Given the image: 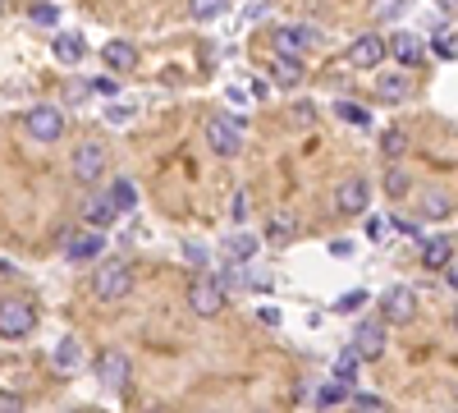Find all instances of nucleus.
Segmentation results:
<instances>
[{
    "label": "nucleus",
    "mask_w": 458,
    "mask_h": 413,
    "mask_svg": "<svg viewBox=\"0 0 458 413\" xmlns=\"http://www.w3.org/2000/svg\"><path fill=\"white\" fill-rule=\"evenodd\" d=\"M445 262H454V239H449V235H440V239H427V244H422V267L440 271Z\"/></svg>",
    "instance_id": "obj_20"
},
{
    "label": "nucleus",
    "mask_w": 458,
    "mask_h": 413,
    "mask_svg": "<svg viewBox=\"0 0 458 413\" xmlns=\"http://www.w3.org/2000/svg\"><path fill=\"white\" fill-rule=\"evenodd\" d=\"M344 60H349L353 69H376L380 60H386V37L380 32H362L349 42V51H344Z\"/></svg>",
    "instance_id": "obj_9"
},
{
    "label": "nucleus",
    "mask_w": 458,
    "mask_h": 413,
    "mask_svg": "<svg viewBox=\"0 0 458 413\" xmlns=\"http://www.w3.org/2000/svg\"><path fill=\"white\" fill-rule=\"evenodd\" d=\"M51 47H55V60H60V65H79V60L88 56V47H83L79 32H60Z\"/></svg>",
    "instance_id": "obj_22"
},
{
    "label": "nucleus",
    "mask_w": 458,
    "mask_h": 413,
    "mask_svg": "<svg viewBox=\"0 0 458 413\" xmlns=\"http://www.w3.org/2000/svg\"><path fill=\"white\" fill-rule=\"evenodd\" d=\"M101 235H73L69 239V248H64V257L69 262H92V257H101Z\"/></svg>",
    "instance_id": "obj_23"
},
{
    "label": "nucleus",
    "mask_w": 458,
    "mask_h": 413,
    "mask_svg": "<svg viewBox=\"0 0 458 413\" xmlns=\"http://www.w3.org/2000/svg\"><path fill=\"white\" fill-rule=\"evenodd\" d=\"M386 56H394L399 69H417V65H422V37H412V32L386 37Z\"/></svg>",
    "instance_id": "obj_13"
},
{
    "label": "nucleus",
    "mask_w": 458,
    "mask_h": 413,
    "mask_svg": "<svg viewBox=\"0 0 458 413\" xmlns=\"http://www.w3.org/2000/svg\"><path fill=\"white\" fill-rule=\"evenodd\" d=\"M367 298H371L367 289H349V294H344L335 308H339V313H362V308H367Z\"/></svg>",
    "instance_id": "obj_35"
},
{
    "label": "nucleus",
    "mask_w": 458,
    "mask_h": 413,
    "mask_svg": "<svg viewBox=\"0 0 458 413\" xmlns=\"http://www.w3.org/2000/svg\"><path fill=\"white\" fill-rule=\"evenodd\" d=\"M220 289L225 294H234V289H243V285H252V276H248V262H220Z\"/></svg>",
    "instance_id": "obj_24"
},
{
    "label": "nucleus",
    "mask_w": 458,
    "mask_h": 413,
    "mask_svg": "<svg viewBox=\"0 0 458 413\" xmlns=\"http://www.w3.org/2000/svg\"><path fill=\"white\" fill-rule=\"evenodd\" d=\"M23 129L37 142H60L64 138V110L60 106H32V110H23Z\"/></svg>",
    "instance_id": "obj_5"
},
{
    "label": "nucleus",
    "mask_w": 458,
    "mask_h": 413,
    "mask_svg": "<svg viewBox=\"0 0 458 413\" xmlns=\"http://www.w3.org/2000/svg\"><path fill=\"white\" fill-rule=\"evenodd\" d=\"M69 170H73V179H79V184H97L106 175V142H97V138L79 142V152H73Z\"/></svg>",
    "instance_id": "obj_7"
},
{
    "label": "nucleus",
    "mask_w": 458,
    "mask_h": 413,
    "mask_svg": "<svg viewBox=\"0 0 458 413\" xmlns=\"http://www.w3.org/2000/svg\"><path fill=\"white\" fill-rule=\"evenodd\" d=\"M408 92H412L408 69H394V73H380V79H376V97L380 101H403Z\"/></svg>",
    "instance_id": "obj_18"
},
{
    "label": "nucleus",
    "mask_w": 458,
    "mask_h": 413,
    "mask_svg": "<svg viewBox=\"0 0 458 413\" xmlns=\"http://www.w3.org/2000/svg\"><path fill=\"white\" fill-rule=\"evenodd\" d=\"M431 51H436L440 60H454V28H436V37H431Z\"/></svg>",
    "instance_id": "obj_34"
},
{
    "label": "nucleus",
    "mask_w": 458,
    "mask_h": 413,
    "mask_svg": "<svg viewBox=\"0 0 458 413\" xmlns=\"http://www.w3.org/2000/svg\"><path fill=\"white\" fill-rule=\"evenodd\" d=\"M335 207L344 216H367L371 211V184L367 179H344L335 189Z\"/></svg>",
    "instance_id": "obj_10"
},
{
    "label": "nucleus",
    "mask_w": 458,
    "mask_h": 413,
    "mask_svg": "<svg viewBox=\"0 0 458 413\" xmlns=\"http://www.w3.org/2000/svg\"><path fill=\"white\" fill-rule=\"evenodd\" d=\"M229 10V0H188V14H193L198 23H211Z\"/></svg>",
    "instance_id": "obj_28"
},
{
    "label": "nucleus",
    "mask_w": 458,
    "mask_h": 413,
    "mask_svg": "<svg viewBox=\"0 0 458 413\" xmlns=\"http://www.w3.org/2000/svg\"><path fill=\"white\" fill-rule=\"evenodd\" d=\"M101 60H106L110 73H129V69H138V47L133 42H106Z\"/></svg>",
    "instance_id": "obj_16"
},
{
    "label": "nucleus",
    "mask_w": 458,
    "mask_h": 413,
    "mask_svg": "<svg viewBox=\"0 0 458 413\" xmlns=\"http://www.w3.org/2000/svg\"><path fill=\"white\" fill-rule=\"evenodd\" d=\"M234 216H239V220L248 216V194H239V198H234Z\"/></svg>",
    "instance_id": "obj_46"
},
{
    "label": "nucleus",
    "mask_w": 458,
    "mask_h": 413,
    "mask_svg": "<svg viewBox=\"0 0 458 413\" xmlns=\"http://www.w3.org/2000/svg\"><path fill=\"white\" fill-rule=\"evenodd\" d=\"M133 116H138V110H133L129 101H124V106H106V125H129Z\"/></svg>",
    "instance_id": "obj_36"
},
{
    "label": "nucleus",
    "mask_w": 458,
    "mask_h": 413,
    "mask_svg": "<svg viewBox=\"0 0 458 413\" xmlns=\"http://www.w3.org/2000/svg\"><path fill=\"white\" fill-rule=\"evenodd\" d=\"M225 304H229V294L220 289L216 276H198L188 285V308H193V317H220Z\"/></svg>",
    "instance_id": "obj_4"
},
{
    "label": "nucleus",
    "mask_w": 458,
    "mask_h": 413,
    "mask_svg": "<svg viewBox=\"0 0 458 413\" xmlns=\"http://www.w3.org/2000/svg\"><path fill=\"white\" fill-rule=\"evenodd\" d=\"M330 253H335V257H349V253H353V244H349V239H335V244H330Z\"/></svg>",
    "instance_id": "obj_45"
},
{
    "label": "nucleus",
    "mask_w": 458,
    "mask_h": 413,
    "mask_svg": "<svg viewBox=\"0 0 458 413\" xmlns=\"http://www.w3.org/2000/svg\"><path fill=\"white\" fill-rule=\"evenodd\" d=\"M422 216H427V220H449V216H454L449 189H427V194H422Z\"/></svg>",
    "instance_id": "obj_21"
},
{
    "label": "nucleus",
    "mask_w": 458,
    "mask_h": 413,
    "mask_svg": "<svg viewBox=\"0 0 458 413\" xmlns=\"http://www.w3.org/2000/svg\"><path fill=\"white\" fill-rule=\"evenodd\" d=\"M358 363H362V358H358L353 349H344V354L335 358V377H339L344 386H353V382H358Z\"/></svg>",
    "instance_id": "obj_30"
},
{
    "label": "nucleus",
    "mask_w": 458,
    "mask_h": 413,
    "mask_svg": "<svg viewBox=\"0 0 458 413\" xmlns=\"http://www.w3.org/2000/svg\"><path fill=\"white\" fill-rule=\"evenodd\" d=\"M271 79H276V88H289V92H293L302 79H308V69H302V60H298V56H276Z\"/></svg>",
    "instance_id": "obj_17"
},
{
    "label": "nucleus",
    "mask_w": 458,
    "mask_h": 413,
    "mask_svg": "<svg viewBox=\"0 0 458 413\" xmlns=\"http://www.w3.org/2000/svg\"><path fill=\"white\" fill-rule=\"evenodd\" d=\"M88 97H92L88 83H69V88H64V101H69V106H79V101H88Z\"/></svg>",
    "instance_id": "obj_39"
},
{
    "label": "nucleus",
    "mask_w": 458,
    "mask_h": 413,
    "mask_svg": "<svg viewBox=\"0 0 458 413\" xmlns=\"http://www.w3.org/2000/svg\"><path fill=\"white\" fill-rule=\"evenodd\" d=\"M83 220L92 225V230H106V225L120 220V207H114V202H110V194L101 189V194H92V198L83 202Z\"/></svg>",
    "instance_id": "obj_14"
},
{
    "label": "nucleus",
    "mask_w": 458,
    "mask_h": 413,
    "mask_svg": "<svg viewBox=\"0 0 458 413\" xmlns=\"http://www.w3.org/2000/svg\"><path fill=\"white\" fill-rule=\"evenodd\" d=\"M390 225H394V230H399V235H408V239H417V220H403V216H394Z\"/></svg>",
    "instance_id": "obj_42"
},
{
    "label": "nucleus",
    "mask_w": 458,
    "mask_h": 413,
    "mask_svg": "<svg viewBox=\"0 0 458 413\" xmlns=\"http://www.w3.org/2000/svg\"><path fill=\"white\" fill-rule=\"evenodd\" d=\"M349 349H353L362 363H376L380 354H386V322H358Z\"/></svg>",
    "instance_id": "obj_11"
},
{
    "label": "nucleus",
    "mask_w": 458,
    "mask_h": 413,
    "mask_svg": "<svg viewBox=\"0 0 458 413\" xmlns=\"http://www.w3.org/2000/svg\"><path fill=\"white\" fill-rule=\"evenodd\" d=\"M312 120H317V106L302 101V106H298V125H312Z\"/></svg>",
    "instance_id": "obj_44"
},
{
    "label": "nucleus",
    "mask_w": 458,
    "mask_h": 413,
    "mask_svg": "<svg viewBox=\"0 0 458 413\" xmlns=\"http://www.w3.org/2000/svg\"><path fill=\"white\" fill-rule=\"evenodd\" d=\"M0 14H5V0H0Z\"/></svg>",
    "instance_id": "obj_48"
},
{
    "label": "nucleus",
    "mask_w": 458,
    "mask_h": 413,
    "mask_svg": "<svg viewBox=\"0 0 458 413\" xmlns=\"http://www.w3.org/2000/svg\"><path fill=\"white\" fill-rule=\"evenodd\" d=\"M403 5H408V0H376V19H394Z\"/></svg>",
    "instance_id": "obj_38"
},
{
    "label": "nucleus",
    "mask_w": 458,
    "mask_h": 413,
    "mask_svg": "<svg viewBox=\"0 0 458 413\" xmlns=\"http://www.w3.org/2000/svg\"><path fill=\"white\" fill-rule=\"evenodd\" d=\"M436 5H440L445 14H454V10H458V0H436Z\"/></svg>",
    "instance_id": "obj_47"
},
{
    "label": "nucleus",
    "mask_w": 458,
    "mask_h": 413,
    "mask_svg": "<svg viewBox=\"0 0 458 413\" xmlns=\"http://www.w3.org/2000/svg\"><path fill=\"white\" fill-rule=\"evenodd\" d=\"M403 147H408L403 129H386V138H380V152H386L390 161H399V157H403Z\"/></svg>",
    "instance_id": "obj_32"
},
{
    "label": "nucleus",
    "mask_w": 458,
    "mask_h": 413,
    "mask_svg": "<svg viewBox=\"0 0 458 413\" xmlns=\"http://www.w3.org/2000/svg\"><path fill=\"white\" fill-rule=\"evenodd\" d=\"M293 239H298V220L293 216H271V220H266V244L289 248Z\"/></svg>",
    "instance_id": "obj_19"
},
{
    "label": "nucleus",
    "mask_w": 458,
    "mask_h": 413,
    "mask_svg": "<svg viewBox=\"0 0 458 413\" xmlns=\"http://www.w3.org/2000/svg\"><path fill=\"white\" fill-rule=\"evenodd\" d=\"M276 47H280V56H298L308 47H321V32L308 23H284V28H276Z\"/></svg>",
    "instance_id": "obj_12"
},
{
    "label": "nucleus",
    "mask_w": 458,
    "mask_h": 413,
    "mask_svg": "<svg viewBox=\"0 0 458 413\" xmlns=\"http://www.w3.org/2000/svg\"><path fill=\"white\" fill-rule=\"evenodd\" d=\"M220 253H225L229 262H248V257H257V235H229V239L220 244Z\"/></svg>",
    "instance_id": "obj_25"
},
{
    "label": "nucleus",
    "mask_w": 458,
    "mask_h": 413,
    "mask_svg": "<svg viewBox=\"0 0 458 413\" xmlns=\"http://www.w3.org/2000/svg\"><path fill=\"white\" fill-rule=\"evenodd\" d=\"M353 395V386H344L339 377H330L326 386H317V409H335V404H344Z\"/></svg>",
    "instance_id": "obj_27"
},
{
    "label": "nucleus",
    "mask_w": 458,
    "mask_h": 413,
    "mask_svg": "<svg viewBox=\"0 0 458 413\" xmlns=\"http://www.w3.org/2000/svg\"><path fill=\"white\" fill-rule=\"evenodd\" d=\"M408 189H412V184H408V170H403L399 161H390V166H386V194H390V198H403Z\"/></svg>",
    "instance_id": "obj_29"
},
{
    "label": "nucleus",
    "mask_w": 458,
    "mask_h": 413,
    "mask_svg": "<svg viewBox=\"0 0 458 413\" xmlns=\"http://www.w3.org/2000/svg\"><path fill=\"white\" fill-rule=\"evenodd\" d=\"M92 92H101V97H114V92H120V79H97V83H92Z\"/></svg>",
    "instance_id": "obj_41"
},
{
    "label": "nucleus",
    "mask_w": 458,
    "mask_h": 413,
    "mask_svg": "<svg viewBox=\"0 0 458 413\" xmlns=\"http://www.w3.org/2000/svg\"><path fill=\"white\" fill-rule=\"evenodd\" d=\"M37 331V308L23 294H5L0 298V340H28Z\"/></svg>",
    "instance_id": "obj_2"
},
{
    "label": "nucleus",
    "mask_w": 458,
    "mask_h": 413,
    "mask_svg": "<svg viewBox=\"0 0 458 413\" xmlns=\"http://www.w3.org/2000/svg\"><path fill=\"white\" fill-rule=\"evenodd\" d=\"M88 363V349L79 335H60V345H55V372H79Z\"/></svg>",
    "instance_id": "obj_15"
},
{
    "label": "nucleus",
    "mask_w": 458,
    "mask_h": 413,
    "mask_svg": "<svg viewBox=\"0 0 458 413\" xmlns=\"http://www.w3.org/2000/svg\"><path fill=\"white\" fill-rule=\"evenodd\" d=\"M0 409H10V413H19V409H23V400H19L14 391H0Z\"/></svg>",
    "instance_id": "obj_43"
},
{
    "label": "nucleus",
    "mask_w": 458,
    "mask_h": 413,
    "mask_svg": "<svg viewBox=\"0 0 458 413\" xmlns=\"http://www.w3.org/2000/svg\"><path fill=\"white\" fill-rule=\"evenodd\" d=\"M412 317H417V294H412L408 285H390L386 294H380V322L403 326V322H412Z\"/></svg>",
    "instance_id": "obj_8"
},
{
    "label": "nucleus",
    "mask_w": 458,
    "mask_h": 413,
    "mask_svg": "<svg viewBox=\"0 0 458 413\" xmlns=\"http://www.w3.org/2000/svg\"><path fill=\"white\" fill-rule=\"evenodd\" d=\"M92 372H97V382H101L110 395H124L129 382H133V363H129V354H120V349H101V354L92 358Z\"/></svg>",
    "instance_id": "obj_3"
},
{
    "label": "nucleus",
    "mask_w": 458,
    "mask_h": 413,
    "mask_svg": "<svg viewBox=\"0 0 458 413\" xmlns=\"http://www.w3.org/2000/svg\"><path fill=\"white\" fill-rule=\"evenodd\" d=\"M183 262H188V267H193V271H202L207 262H211L207 244H193V239H188V244H183Z\"/></svg>",
    "instance_id": "obj_33"
},
{
    "label": "nucleus",
    "mask_w": 458,
    "mask_h": 413,
    "mask_svg": "<svg viewBox=\"0 0 458 413\" xmlns=\"http://www.w3.org/2000/svg\"><path fill=\"white\" fill-rule=\"evenodd\" d=\"M133 285H138V276H133L129 262H120V257L101 262V267L92 271V280H88V289H92L97 304H124V298L133 294Z\"/></svg>",
    "instance_id": "obj_1"
},
{
    "label": "nucleus",
    "mask_w": 458,
    "mask_h": 413,
    "mask_svg": "<svg viewBox=\"0 0 458 413\" xmlns=\"http://www.w3.org/2000/svg\"><path fill=\"white\" fill-rule=\"evenodd\" d=\"M106 194H110V202H114V207H120V216L138 207V184H133V179H114Z\"/></svg>",
    "instance_id": "obj_26"
},
{
    "label": "nucleus",
    "mask_w": 458,
    "mask_h": 413,
    "mask_svg": "<svg viewBox=\"0 0 458 413\" xmlns=\"http://www.w3.org/2000/svg\"><path fill=\"white\" fill-rule=\"evenodd\" d=\"M358 409H386V400H380V395H367V391H358V395H349Z\"/></svg>",
    "instance_id": "obj_40"
},
{
    "label": "nucleus",
    "mask_w": 458,
    "mask_h": 413,
    "mask_svg": "<svg viewBox=\"0 0 458 413\" xmlns=\"http://www.w3.org/2000/svg\"><path fill=\"white\" fill-rule=\"evenodd\" d=\"M55 19H60V10H55V5H32V23L55 28Z\"/></svg>",
    "instance_id": "obj_37"
},
{
    "label": "nucleus",
    "mask_w": 458,
    "mask_h": 413,
    "mask_svg": "<svg viewBox=\"0 0 458 413\" xmlns=\"http://www.w3.org/2000/svg\"><path fill=\"white\" fill-rule=\"evenodd\" d=\"M207 147H211L216 157L234 161V157L243 152V129L229 120V116H211V120H207Z\"/></svg>",
    "instance_id": "obj_6"
},
{
    "label": "nucleus",
    "mask_w": 458,
    "mask_h": 413,
    "mask_svg": "<svg viewBox=\"0 0 458 413\" xmlns=\"http://www.w3.org/2000/svg\"><path fill=\"white\" fill-rule=\"evenodd\" d=\"M335 116H339L344 125H353V129H367V125H371V116H367L358 101H339V106H335Z\"/></svg>",
    "instance_id": "obj_31"
}]
</instances>
